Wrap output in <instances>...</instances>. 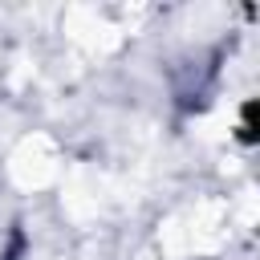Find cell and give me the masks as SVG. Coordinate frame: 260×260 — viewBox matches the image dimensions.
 Segmentation results:
<instances>
[{
	"label": "cell",
	"mask_w": 260,
	"mask_h": 260,
	"mask_svg": "<svg viewBox=\"0 0 260 260\" xmlns=\"http://www.w3.org/2000/svg\"><path fill=\"white\" fill-rule=\"evenodd\" d=\"M24 256H28V236H24V228H20V223H12L8 244L0 248V260H24Z\"/></svg>",
	"instance_id": "obj_1"
},
{
	"label": "cell",
	"mask_w": 260,
	"mask_h": 260,
	"mask_svg": "<svg viewBox=\"0 0 260 260\" xmlns=\"http://www.w3.org/2000/svg\"><path fill=\"white\" fill-rule=\"evenodd\" d=\"M236 138H240L244 146H252V142H256V102H244V110H240V130H236Z\"/></svg>",
	"instance_id": "obj_2"
}]
</instances>
